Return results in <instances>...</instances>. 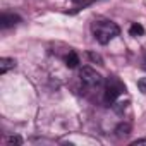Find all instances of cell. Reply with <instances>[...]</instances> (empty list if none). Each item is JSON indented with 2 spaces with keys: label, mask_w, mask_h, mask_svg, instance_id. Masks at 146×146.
Returning <instances> with one entry per match:
<instances>
[{
  "label": "cell",
  "mask_w": 146,
  "mask_h": 146,
  "mask_svg": "<svg viewBox=\"0 0 146 146\" xmlns=\"http://www.w3.org/2000/svg\"><path fill=\"white\" fill-rule=\"evenodd\" d=\"M129 35L131 36H143L144 35V28L139 24V23H134V24H131V28H129Z\"/></svg>",
  "instance_id": "cell-8"
},
{
  "label": "cell",
  "mask_w": 146,
  "mask_h": 146,
  "mask_svg": "<svg viewBox=\"0 0 146 146\" xmlns=\"http://www.w3.org/2000/svg\"><path fill=\"white\" fill-rule=\"evenodd\" d=\"M65 65H67L69 69H76V67L79 65V57L76 55V52H69V53L65 55Z\"/></svg>",
  "instance_id": "cell-6"
},
{
  "label": "cell",
  "mask_w": 146,
  "mask_h": 146,
  "mask_svg": "<svg viewBox=\"0 0 146 146\" xmlns=\"http://www.w3.org/2000/svg\"><path fill=\"white\" fill-rule=\"evenodd\" d=\"M72 2H74V4H88L90 0H72Z\"/></svg>",
  "instance_id": "cell-13"
},
{
  "label": "cell",
  "mask_w": 146,
  "mask_h": 146,
  "mask_svg": "<svg viewBox=\"0 0 146 146\" xmlns=\"http://www.w3.org/2000/svg\"><path fill=\"white\" fill-rule=\"evenodd\" d=\"M7 143H9V144H14V143H16V144H21V143H23V139H21L19 136H11V137L7 139Z\"/></svg>",
  "instance_id": "cell-10"
},
{
  "label": "cell",
  "mask_w": 146,
  "mask_h": 146,
  "mask_svg": "<svg viewBox=\"0 0 146 146\" xmlns=\"http://www.w3.org/2000/svg\"><path fill=\"white\" fill-rule=\"evenodd\" d=\"M115 134H117V137H125V136H129V134H131V124H129V122L119 124V125L115 127Z\"/></svg>",
  "instance_id": "cell-7"
},
{
  "label": "cell",
  "mask_w": 146,
  "mask_h": 146,
  "mask_svg": "<svg viewBox=\"0 0 146 146\" xmlns=\"http://www.w3.org/2000/svg\"><path fill=\"white\" fill-rule=\"evenodd\" d=\"M79 78H81V83L88 90H96V88L103 86V78L98 74L93 67H83L79 70Z\"/></svg>",
  "instance_id": "cell-3"
},
{
  "label": "cell",
  "mask_w": 146,
  "mask_h": 146,
  "mask_svg": "<svg viewBox=\"0 0 146 146\" xmlns=\"http://www.w3.org/2000/svg\"><path fill=\"white\" fill-rule=\"evenodd\" d=\"M90 58H91V60H95V62H98V64H103V60L100 58V55H95V53H90Z\"/></svg>",
  "instance_id": "cell-11"
},
{
  "label": "cell",
  "mask_w": 146,
  "mask_h": 146,
  "mask_svg": "<svg viewBox=\"0 0 146 146\" xmlns=\"http://www.w3.org/2000/svg\"><path fill=\"white\" fill-rule=\"evenodd\" d=\"M16 67V60L9 58V57H2L0 58V74H7L11 69Z\"/></svg>",
  "instance_id": "cell-5"
},
{
  "label": "cell",
  "mask_w": 146,
  "mask_h": 146,
  "mask_svg": "<svg viewBox=\"0 0 146 146\" xmlns=\"http://www.w3.org/2000/svg\"><path fill=\"white\" fill-rule=\"evenodd\" d=\"M144 64H146V60H144ZM144 67H146V65H144Z\"/></svg>",
  "instance_id": "cell-14"
},
{
  "label": "cell",
  "mask_w": 146,
  "mask_h": 146,
  "mask_svg": "<svg viewBox=\"0 0 146 146\" xmlns=\"http://www.w3.org/2000/svg\"><path fill=\"white\" fill-rule=\"evenodd\" d=\"M137 88H139L141 93H146V78H143V79L137 81Z\"/></svg>",
  "instance_id": "cell-9"
},
{
  "label": "cell",
  "mask_w": 146,
  "mask_h": 146,
  "mask_svg": "<svg viewBox=\"0 0 146 146\" xmlns=\"http://www.w3.org/2000/svg\"><path fill=\"white\" fill-rule=\"evenodd\" d=\"M139 144H146V139H136L132 143V146H139Z\"/></svg>",
  "instance_id": "cell-12"
},
{
  "label": "cell",
  "mask_w": 146,
  "mask_h": 146,
  "mask_svg": "<svg viewBox=\"0 0 146 146\" xmlns=\"http://www.w3.org/2000/svg\"><path fill=\"white\" fill-rule=\"evenodd\" d=\"M119 33H120V29L113 21L98 19V21L93 23V35H95V38H96V41L100 45L110 43L115 36H119Z\"/></svg>",
  "instance_id": "cell-1"
},
{
  "label": "cell",
  "mask_w": 146,
  "mask_h": 146,
  "mask_svg": "<svg viewBox=\"0 0 146 146\" xmlns=\"http://www.w3.org/2000/svg\"><path fill=\"white\" fill-rule=\"evenodd\" d=\"M125 91V86L117 79V78H108L105 81V93H103V100L107 103H113L122 93Z\"/></svg>",
  "instance_id": "cell-2"
},
{
  "label": "cell",
  "mask_w": 146,
  "mask_h": 146,
  "mask_svg": "<svg viewBox=\"0 0 146 146\" xmlns=\"http://www.w3.org/2000/svg\"><path fill=\"white\" fill-rule=\"evenodd\" d=\"M17 23H21V17L17 14H9V12H4L0 16V28L2 29H7V28H12L16 26Z\"/></svg>",
  "instance_id": "cell-4"
}]
</instances>
